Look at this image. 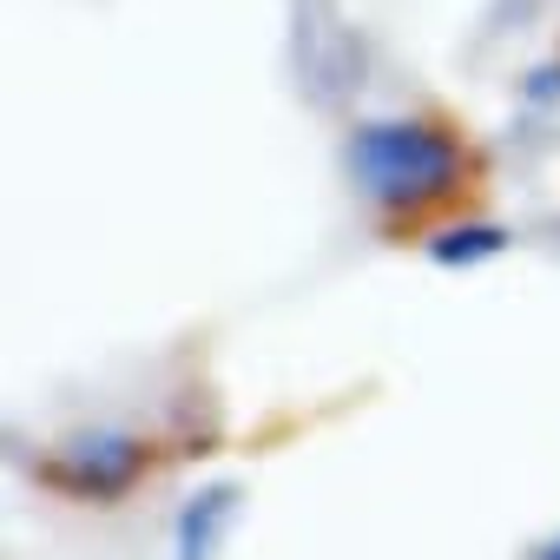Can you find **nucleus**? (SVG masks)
I'll return each instance as SVG.
<instances>
[{"instance_id":"obj_1","label":"nucleus","mask_w":560,"mask_h":560,"mask_svg":"<svg viewBox=\"0 0 560 560\" xmlns=\"http://www.w3.org/2000/svg\"><path fill=\"white\" fill-rule=\"evenodd\" d=\"M350 185L383 211H422L462 185V145L429 119H370L343 145Z\"/></svg>"},{"instance_id":"obj_2","label":"nucleus","mask_w":560,"mask_h":560,"mask_svg":"<svg viewBox=\"0 0 560 560\" xmlns=\"http://www.w3.org/2000/svg\"><path fill=\"white\" fill-rule=\"evenodd\" d=\"M145 468H152V448L139 442V435H126V429H93V435H73V442H60L40 468H34V481L40 488H54V494H67V501H126L139 481H145Z\"/></svg>"},{"instance_id":"obj_3","label":"nucleus","mask_w":560,"mask_h":560,"mask_svg":"<svg viewBox=\"0 0 560 560\" xmlns=\"http://www.w3.org/2000/svg\"><path fill=\"white\" fill-rule=\"evenodd\" d=\"M244 514V488L237 481H205L198 494H185L178 521H172V560H218L224 534Z\"/></svg>"},{"instance_id":"obj_4","label":"nucleus","mask_w":560,"mask_h":560,"mask_svg":"<svg viewBox=\"0 0 560 560\" xmlns=\"http://www.w3.org/2000/svg\"><path fill=\"white\" fill-rule=\"evenodd\" d=\"M508 244H514V237H508L501 224H448V231L429 237V264H442V270H468V264L501 257Z\"/></svg>"},{"instance_id":"obj_5","label":"nucleus","mask_w":560,"mask_h":560,"mask_svg":"<svg viewBox=\"0 0 560 560\" xmlns=\"http://www.w3.org/2000/svg\"><path fill=\"white\" fill-rule=\"evenodd\" d=\"M521 100H527V106H553V100H560V60L534 67V73H527V86H521Z\"/></svg>"},{"instance_id":"obj_6","label":"nucleus","mask_w":560,"mask_h":560,"mask_svg":"<svg viewBox=\"0 0 560 560\" xmlns=\"http://www.w3.org/2000/svg\"><path fill=\"white\" fill-rule=\"evenodd\" d=\"M534 560H560V534H553V540H540V547H534Z\"/></svg>"}]
</instances>
